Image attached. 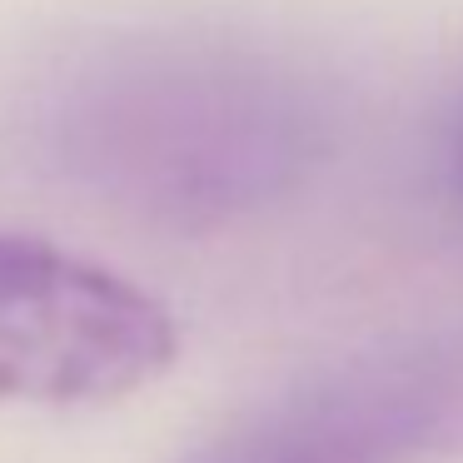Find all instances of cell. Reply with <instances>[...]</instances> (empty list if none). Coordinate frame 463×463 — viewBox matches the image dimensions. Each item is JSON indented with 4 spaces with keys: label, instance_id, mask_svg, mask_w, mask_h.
Returning a JSON list of instances; mask_svg holds the SVG:
<instances>
[{
    "label": "cell",
    "instance_id": "6da1fadb",
    "mask_svg": "<svg viewBox=\"0 0 463 463\" xmlns=\"http://www.w3.org/2000/svg\"><path fill=\"white\" fill-rule=\"evenodd\" d=\"M65 165L170 214H230L309 155V110L269 61L145 45L90 65L55 115Z\"/></svg>",
    "mask_w": 463,
    "mask_h": 463
},
{
    "label": "cell",
    "instance_id": "7a4b0ae2",
    "mask_svg": "<svg viewBox=\"0 0 463 463\" xmlns=\"http://www.w3.org/2000/svg\"><path fill=\"white\" fill-rule=\"evenodd\" d=\"M463 458V324L389 339L304 373L180 463H439Z\"/></svg>",
    "mask_w": 463,
    "mask_h": 463
},
{
    "label": "cell",
    "instance_id": "3957f363",
    "mask_svg": "<svg viewBox=\"0 0 463 463\" xmlns=\"http://www.w3.org/2000/svg\"><path fill=\"white\" fill-rule=\"evenodd\" d=\"M175 354V314L150 289L85 254L0 234V403H115L150 389Z\"/></svg>",
    "mask_w": 463,
    "mask_h": 463
},
{
    "label": "cell",
    "instance_id": "277c9868",
    "mask_svg": "<svg viewBox=\"0 0 463 463\" xmlns=\"http://www.w3.org/2000/svg\"><path fill=\"white\" fill-rule=\"evenodd\" d=\"M453 175L463 184V110H458V125H453Z\"/></svg>",
    "mask_w": 463,
    "mask_h": 463
}]
</instances>
